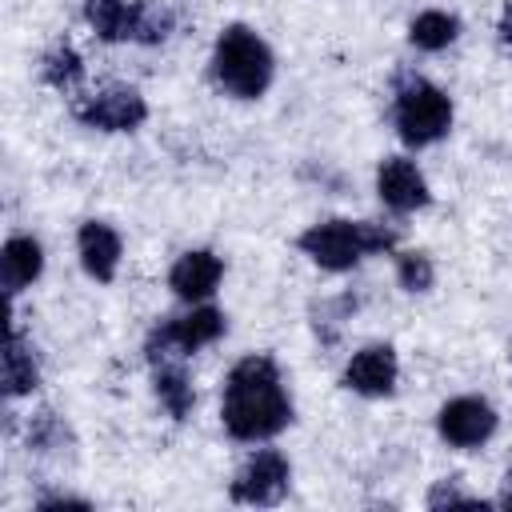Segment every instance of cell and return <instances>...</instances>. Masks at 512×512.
<instances>
[{"mask_svg": "<svg viewBox=\"0 0 512 512\" xmlns=\"http://www.w3.org/2000/svg\"><path fill=\"white\" fill-rule=\"evenodd\" d=\"M392 244H396V232L384 228V224H372V220H324V224H312L300 236L304 256L316 260L328 272H344L360 256L384 252Z\"/></svg>", "mask_w": 512, "mask_h": 512, "instance_id": "obj_3", "label": "cell"}, {"mask_svg": "<svg viewBox=\"0 0 512 512\" xmlns=\"http://www.w3.org/2000/svg\"><path fill=\"white\" fill-rule=\"evenodd\" d=\"M152 384H156L160 404H164L176 420H184V416L192 412V404H196V396H192V380H188V372H184L176 360H160L156 372H152Z\"/></svg>", "mask_w": 512, "mask_h": 512, "instance_id": "obj_16", "label": "cell"}, {"mask_svg": "<svg viewBox=\"0 0 512 512\" xmlns=\"http://www.w3.org/2000/svg\"><path fill=\"white\" fill-rule=\"evenodd\" d=\"M436 428L452 448H480L496 432V412L480 396H456L440 408Z\"/></svg>", "mask_w": 512, "mask_h": 512, "instance_id": "obj_6", "label": "cell"}, {"mask_svg": "<svg viewBox=\"0 0 512 512\" xmlns=\"http://www.w3.org/2000/svg\"><path fill=\"white\" fill-rule=\"evenodd\" d=\"M500 40L512 48V4H508V12H504V20H500Z\"/></svg>", "mask_w": 512, "mask_h": 512, "instance_id": "obj_22", "label": "cell"}, {"mask_svg": "<svg viewBox=\"0 0 512 512\" xmlns=\"http://www.w3.org/2000/svg\"><path fill=\"white\" fill-rule=\"evenodd\" d=\"M220 332H224V312L200 304V308H192V312H184V316L160 324V328L152 332V340H148V352H152V360L184 356V352H196V348L220 340Z\"/></svg>", "mask_w": 512, "mask_h": 512, "instance_id": "obj_5", "label": "cell"}, {"mask_svg": "<svg viewBox=\"0 0 512 512\" xmlns=\"http://www.w3.org/2000/svg\"><path fill=\"white\" fill-rule=\"evenodd\" d=\"M80 264H84V272L88 276H96V280H112L116 276V264H120V236L108 228V224H100V220H88L84 228H80Z\"/></svg>", "mask_w": 512, "mask_h": 512, "instance_id": "obj_12", "label": "cell"}, {"mask_svg": "<svg viewBox=\"0 0 512 512\" xmlns=\"http://www.w3.org/2000/svg\"><path fill=\"white\" fill-rule=\"evenodd\" d=\"M396 352L388 344H368L360 348L348 368H344V388L360 392V396H388L396 388Z\"/></svg>", "mask_w": 512, "mask_h": 512, "instance_id": "obj_10", "label": "cell"}, {"mask_svg": "<svg viewBox=\"0 0 512 512\" xmlns=\"http://www.w3.org/2000/svg\"><path fill=\"white\" fill-rule=\"evenodd\" d=\"M220 276H224L220 256L208 252V248H192V252H184V256L172 264L168 284H172V292H176L180 300H192V304H196V300H208V296L216 292Z\"/></svg>", "mask_w": 512, "mask_h": 512, "instance_id": "obj_11", "label": "cell"}, {"mask_svg": "<svg viewBox=\"0 0 512 512\" xmlns=\"http://www.w3.org/2000/svg\"><path fill=\"white\" fill-rule=\"evenodd\" d=\"M44 80L52 84V88H72L80 76H84V64H80V56L68 48V44H56L48 56H44Z\"/></svg>", "mask_w": 512, "mask_h": 512, "instance_id": "obj_19", "label": "cell"}, {"mask_svg": "<svg viewBox=\"0 0 512 512\" xmlns=\"http://www.w3.org/2000/svg\"><path fill=\"white\" fill-rule=\"evenodd\" d=\"M456 32H460V20L452 16V12H420L412 24H408V40L416 44V48H424V52H440V48H448L452 40H456Z\"/></svg>", "mask_w": 512, "mask_h": 512, "instance_id": "obj_17", "label": "cell"}, {"mask_svg": "<svg viewBox=\"0 0 512 512\" xmlns=\"http://www.w3.org/2000/svg\"><path fill=\"white\" fill-rule=\"evenodd\" d=\"M40 380V368L32 360V348L20 340L16 328H8V340H4V392L8 396H24L32 392Z\"/></svg>", "mask_w": 512, "mask_h": 512, "instance_id": "obj_15", "label": "cell"}, {"mask_svg": "<svg viewBox=\"0 0 512 512\" xmlns=\"http://www.w3.org/2000/svg\"><path fill=\"white\" fill-rule=\"evenodd\" d=\"M284 492H288V460L276 448L248 456V464L232 480V496L240 504H276Z\"/></svg>", "mask_w": 512, "mask_h": 512, "instance_id": "obj_7", "label": "cell"}, {"mask_svg": "<svg viewBox=\"0 0 512 512\" xmlns=\"http://www.w3.org/2000/svg\"><path fill=\"white\" fill-rule=\"evenodd\" d=\"M376 192H380V200H384L388 208H396V212H416V208L428 204V180H424V172H420L412 160H404V156H388V160L380 164V172H376Z\"/></svg>", "mask_w": 512, "mask_h": 512, "instance_id": "obj_9", "label": "cell"}, {"mask_svg": "<svg viewBox=\"0 0 512 512\" xmlns=\"http://www.w3.org/2000/svg\"><path fill=\"white\" fill-rule=\"evenodd\" d=\"M168 32H172V12H168L160 0H136V28H132V40H140V44H160Z\"/></svg>", "mask_w": 512, "mask_h": 512, "instance_id": "obj_18", "label": "cell"}, {"mask_svg": "<svg viewBox=\"0 0 512 512\" xmlns=\"http://www.w3.org/2000/svg\"><path fill=\"white\" fill-rule=\"evenodd\" d=\"M452 128V100L428 80H404L396 92V132L404 144H436Z\"/></svg>", "mask_w": 512, "mask_h": 512, "instance_id": "obj_4", "label": "cell"}, {"mask_svg": "<svg viewBox=\"0 0 512 512\" xmlns=\"http://www.w3.org/2000/svg\"><path fill=\"white\" fill-rule=\"evenodd\" d=\"M396 276H400V284L408 292H428L432 280H436V268H432V260L424 252H400L396 256Z\"/></svg>", "mask_w": 512, "mask_h": 512, "instance_id": "obj_20", "label": "cell"}, {"mask_svg": "<svg viewBox=\"0 0 512 512\" xmlns=\"http://www.w3.org/2000/svg\"><path fill=\"white\" fill-rule=\"evenodd\" d=\"M212 72H216L224 92H232L240 100H256L272 84V52H268V44L252 28L232 24L216 40Z\"/></svg>", "mask_w": 512, "mask_h": 512, "instance_id": "obj_2", "label": "cell"}, {"mask_svg": "<svg viewBox=\"0 0 512 512\" xmlns=\"http://www.w3.org/2000/svg\"><path fill=\"white\" fill-rule=\"evenodd\" d=\"M428 504L432 508H440V504H476L472 496H464V492H452V488H436L432 496H428Z\"/></svg>", "mask_w": 512, "mask_h": 512, "instance_id": "obj_21", "label": "cell"}, {"mask_svg": "<svg viewBox=\"0 0 512 512\" xmlns=\"http://www.w3.org/2000/svg\"><path fill=\"white\" fill-rule=\"evenodd\" d=\"M40 268H44V252H40V244H36L32 236H12V240L4 244V252H0V272H4V288H8V292L28 288V284L40 276Z\"/></svg>", "mask_w": 512, "mask_h": 512, "instance_id": "obj_13", "label": "cell"}, {"mask_svg": "<svg viewBox=\"0 0 512 512\" xmlns=\"http://www.w3.org/2000/svg\"><path fill=\"white\" fill-rule=\"evenodd\" d=\"M84 16L96 28L100 40H132L136 28V4L128 0H84Z\"/></svg>", "mask_w": 512, "mask_h": 512, "instance_id": "obj_14", "label": "cell"}, {"mask_svg": "<svg viewBox=\"0 0 512 512\" xmlns=\"http://www.w3.org/2000/svg\"><path fill=\"white\" fill-rule=\"evenodd\" d=\"M76 116L104 132H128L148 116V108H144L140 92H132V88H104V92L88 96L84 104H76Z\"/></svg>", "mask_w": 512, "mask_h": 512, "instance_id": "obj_8", "label": "cell"}, {"mask_svg": "<svg viewBox=\"0 0 512 512\" xmlns=\"http://www.w3.org/2000/svg\"><path fill=\"white\" fill-rule=\"evenodd\" d=\"M504 504H512V472H508V492H504Z\"/></svg>", "mask_w": 512, "mask_h": 512, "instance_id": "obj_23", "label": "cell"}, {"mask_svg": "<svg viewBox=\"0 0 512 512\" xmlns=\"http://www.w3.org/2000/svg\"><path fill=\"white\" fill-rule=\"evenodd\" d=\"M224 428L236 440H268L292 420V400L284 392L280 368L268 356H244L224 384Z\"/></svg>", "mask_w": 512, "mask_h": 512, "instance_id": "obj_1", "label": "cell"}]
</instances>
